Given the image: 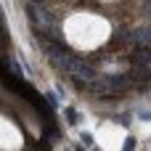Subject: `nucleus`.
<instances>
[{
    "instance_id": "nucleus-6",
    "label": "nucleus",
    "mask_w": 151,
    "mask_h": 151,
    "mask_svg": "<svg viewBox=\"0 0 151 151\" xmlns=\"http://www.w3.org/2000/svg\"><path fill=\"white\" fill-rule=\"evenodd\" d=\"M130 80H141V82H149V80H151V72H149V66H135V64H133Z\"/></svg>"
},
{
    "instance_id": "nucleus-5",
    "label": "nucleus",
    "mask_w": 151,
    "mask_h": 151,
    "mask_svg": "<svg viewBox=\"0 0 151 151\" xmlns=\"http://www.w3.org/2000/svg\"><path fill=\"white\" fill-rule=\"evenodd\" d=\"M133 64L135 66H149L151 69V50L143 45V48H138L135 53H133Z\"/></svg>"
},
{
    "instance_id": "nucleus-11",
    "label": "nucleus",
    "mask_w": 151,
    "mask_h": 151,
    "mask_svg": "<svg viewBox=\"0 0 151 151\" xmlns=\"http://www.w3.org/2000/svg\"><path fill=\"white\" fill-rule=\"evenodd\" d=\"M125 149H127V151L135 149V141H133V138H127V141H125Z\"/></svg>"
},
{
    "instance_id": "nucleus-9",
    "label": "nucleus",
    "mask_w": 151,
    "mask_h": 151,
    "mask_svg": "<svg viewBox=\"0 0 151 151\" xmlns=\"http://www.w3.org/2000/svg\"><path fill=\"white\" fill-rule=\"evenodd\" d=\"M143 13H146V19H149V24H151V0L143 3Z\"/></svg>"
},
{
    "instance_id": "nucleus-4",
    "label": "nucleus",
    "mask_w": 151,
    "mask_h": 151,
    "mask_svg": "<svg viewBox=\"0 0 151 151\" xmlns=\"http://www.w3.org/2000/svg\"><path fill=\"white\" fill-rule=\"evenodd\" d=\"M151 45V27H135L130 29V45Z\"/></svg>"
},
{
    "instance_id": "nucleus-3",
    "label": "nucleus",
    "mask_w": 151,
    "mask_h": 151,
    "mask_svg": "<svg viewBox=\"0 0 151 151\" xmlns=\"http://www.w3.org/2000/svg\"><path fill=\"white\" fill-rule=\"evenodd\" d=\"M66 72H69L80 85H90V82H93V77H96L93 66H90V64H85V61H77V58H72V61H69Z\"/></svg>"
},
{
    "instance_id": "nucleus-7",
    "label": "nucleus",
    "mask_w": 151,
    "mask_h": 151,
    "mask_svg": "<svg viewBox=\"0 0 151 151\" xmlns=\"http://www.w3.org/2000/svg\"><path fill=\"white\" fill-rule=\"evenodd\" d=\"M66 122H69V125H77V122H80V114H77L74 109H66Z\"/></svg>"
},
{
    "instance_id": "nucleus-10",
    "label": "nucleus",
    "mask_w": 151,
    "mask_h": 151,
    "mask_svg": "<svg viewBox=\"0 0 151 151\" xmlns=\"http://www.w3.org/2000/svg\"><path fill=\"white\" fill-rule=\"evenodd\" d=\"M82 143H85V146H93V135L85 133V135H82Z\"/></svg>"
},
{
    "instance_id": "nucleus-2",
    "label": "nucleus",
    "mask_w": 151,
    "mask_h": 151,
    "mask_svg": "<svg viewBox=\"0 0 151 151\" xmlns=\"http://www.w3.org/2000/svg\"><path fill=\"white\" fill-rule=\"evenodd\" d=\"M27 13L32 16V21L37 24V29H45V32H53L56 37H58V29H56V24H53V19H50V13L42 8V5H37V3H32V5H27Z\"/></svg>"
},
{
    "instance_id": "nucleus-12",
    "label": "nucleus",
    "mask_w": 151,
    "mask_h": 151,
    "mask_svg": "<svg viewBox=\"0 0 151 151\" xmlns=\"http://www.w3.org/2000/svg\"><path fill=\"white\" fill-rule=\"evenodd\" d=\"M141 119H151V111H141Z\"/></svg>"
},
{
    "instance_id": "nucleus-1",
    "label": "nucleus",
    "mask_w": 151,
    "mask_h": 151,
    "mask_svg": "<svg viewBox=\"0 0 151 151\" xmlns=\"http://www.w3.org/2000/svg\"><path fill=\"white\" fill-rule=\"evenodd\" d=\"M40 45H42V53H45V56H48L58 69L66 72V66H69V61H72L74 56H72L66 48H61L58 42H50V40H45V37H40Z\"/></svg>"
},
{
    "instance_id": "nucleus-8",
    "label": "nucleus",
    "mask_w": 151,
    "mask_h": 151,
    "mask_svg": "<svg viewBox=\"0 0 151 151\" xmlns=\"http://www.w3.org/2000/svg\"><path fill=\"white\" fill-rule=\"evenodd\" d=\"M45 101H48V106H50V109H56V106H58V98H56L53 93H45Z\"/></svg>"
}]
</instances>
